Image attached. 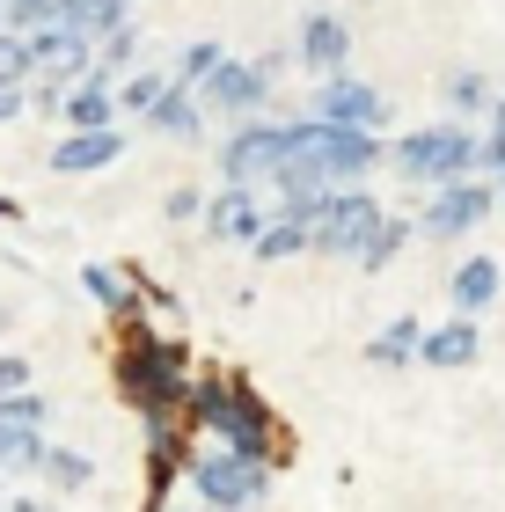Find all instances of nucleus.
I'll return each instance as SVG.
<instances>
[{
  "label": "nucleus",
  "mask_w": 505,
  "mask_h": 512,
  "mask_svg": "<svg viewBox=\"0 0 505 512\" xmlns=\"http://www.w3.org/2000/svg\"><path fill=\"white\" fill-rule=\"evenodd\" d=\"M491 183H498V205H505V169H498V176H491Z\"/></svg>",
  "instance_id": "obj_40"
},
{
  "label": "nucleus",
  "mask_w": 505,
  "mask_h": 512,
  "mask_svg": "<svg viewBox=\"0 0 505 512\" xmlns=\"http://www.w3.org/2000/svg\"><path fill=\"white\" fill-rule=\"evenodd\" d=\"M183 483H191V498L205 512H257L271 498V461H249L235 447H220V439H205L183 461Z\"/></svg>",
  "instance_id": "obj_4"
},
{
  "label": "nucleus",
  "mask_w": 505,
  "mask_h": 512,
  "mask_svg": "<svg viewBox=\"0 0 505 512\" xmlns=\"http://www.w3.org/2000/svg\"><path fill=\"white\" fill-rule=\"evenodd\" d=\"M191 359H183V344L169 330H154V322H125L118 337V395L140 417H183L191 403Z\"/></svg>",
  "instance_id": "obj_2"
},
{
  "label": "nucleus",
  "mask_w": 505,
  "mask_h": 512,
  "mask_svg": "<svg viewBox=\"0 0 505 512\" xmlns=\"http://www.w3.org/2000/svg\"><path fill=\"white\" fill-rule=\"evenodd\" d=\"M308 118H323V125H359V132H381V125H388V96H381L374 81H359L352 66H344V74L315 81Z\"/></svg>",
  "instance_id": "obj_11"
},
{
  "label": "nucleus",
  "mask_w": 505,
  "mask_h": 512,
  "mask_svg": "<svg viewBox=\"0 0 505 512\" xmlns=\"http://www.w3.org/2000/svg\"><path fill=\"white\" fill-rule=\"evenodd\" d=\"M66 15V0H8V8H0V22H8V30H44V22H59Z\"/></svg>",
  "instance_id": "obj_32"
},
{
  "label": "nucleus",
  "mask_w": 505,
  "mask_h": 512,
  "mask_svg": "<svg viewBox=\"0 0 505 512\" xmlns=\"http://www.w3.org/2000/svg\"><path fill=\"white\" fill-rule=\"evenodd\" d=\"M293 66H308L315 81H330L352 66V22H344L337 8H308L301 22H293Z\"/></svg>",
  "instance_id": "obj_12"
},
{
  "label": "nucleus",
  "mask_w": 505,
  "mask_h": 512,
  "mask_svg": "<svg viewBox=\"0 0 505 512\" xmlns=\"http://www.w3.org/2000/svg\"><path fill=\"white\" fill-rule=\"evenodd\" d=\"M388 176L418 183V191H440V183L484 176V132L447 118V125H410L403 139H388Z\"/></svg>",
  "instance_id": "obj_3"
},
{
  "label": "nucleus",
  "mask_w": 505,
  "mask_h": 512,
  "mask_svg": "<svg viewBox=\"0 0 505 512\" xmlns=\"http://www.w3.org/2000/svg\"><path fill=\"white\" fill-rule=\"evenodd\" d=\"M271 191H279V213H293V220H308L315 205H323V198L337 191V183H330L323 169H315L308 154H286V161H279V176H271Z\"/></svg>",
  "instance_id": "obj_18"
},
{
  "label": "nucleus",
  "mask_w": 505,
  "mask_h": 512,
  "mask_svg": "<svg viewBox=\"0 0 505 512\" xmlns=\"http://www.w3.org/2000/svg\"><path fill=\"white\" fill-rule=\"evenodd\" d=\"M30 110V88H0V125H15Z\"/></svg>",
  "instance_id": "obj_36"
},
{
  "label": "nucleus",
  "mask_w": 505,
  "mask_h": 512,
  "mask_svg": "<svg viewBox=\"0 0 505 512\" xmlns=\"http://www.w3.org/2000/svg\"><path fill=\"white\" fill-rule=\"evenodd\" d=\"M44 447H52V432H30V425H8V417H0V476H37Z\"/></svg>",
  "instance_id": "obj_23"
},
{
  "label": "nucleus",
  "mask_w": 505,
  "mask_h": 512,
  "mask_svg": "<svg viewBox=\"0 0 505 512\" xmlns=\"http://www.w3.org/2000/svg\"><path fill=\"white\" fill-rule=\"evenodd\" d=\"M147 132H162V139H176V147H198V139H205V125H213V118H205V103H198V88H162V103H154L147 110V118H140Z\"/></svg>",
  "instance_id": "obj_17"
},
{
  "label": "nucleus",
  "mask_w": 505,
  "mask_h": 512,
  "mask_svg": "<svg viewBox=\"0 0 505 512\" xmlns=\"http://www.w3.org/2000/svg\"><path fill=\"white\" fill-rule=\"evenodd\" d=\"M279 74H286V52H264V59H220L213 81L198 88L205 118H227V125L264 118V103H271V88H279Z\"/></svg>",
  "instance_id": "obj_6"
},
{
  "label": "nucleus",
  "mask_w": 505,
  "mask_h": 512,
  "mask_svg": "<svg viewBox=\"0 0 505 512\" xmlns=\"http://www.w3.org/2000/svg\"><path fill=\"white\" fill-rule=\"evenodd\" d=\"M249 256H257V264H286V256H308V220L271 213V220H264V235L249 242Z\"/></svg>",
  "instance_id": "obj_25"
},
{
  "label": "nucleus",
  "mask_w": 505,
  "mask_h": 512,
  "mask_svg": "<svg viewBox=\"0 0 505 512\" xmlns=\"http://www.w3.org/2000/svg\"><path fill=\"white\" fill-rule=\"evenodd\" d=\"M30 59H37V81L74 88L96 66V37H81L74 22H44V30H30Z\"/></svg>",
  "instance_id": "obj_13"
},
{
  "label": "nucleus",
  "mask_w": 505,
  "mask_h": 512,
  "mask_svg": "<svg viewBox=\"0 0 505 512\" xmlns=\"http://www.w3.org/2000/svg\"><path fill=\"white\" fill-rule=\"evenodd\" d=\"M293 154V125H271V118H242L227 125V139L213 147L220 161V183H249V191H264L271 176H279V161Z\"/></svg>",
  "instance_id": "obj_8"
},
{
  "label": "nucleus",
  "mask_w": 505,
  "mask_h": 512,
  "mask_svg": "<svg viewBox=\"0 0 505 512\" xmlns=\"http://www.w3.org/2000/svg\"><path fill=\"white\" fill-rule=\"evenodd\" d=\"M59 125H66V132L118 125V88H110V81H96V74H88V81H74V88H66V103H59Z\"/></svg>",
  "instance_id": "obj_20"
},
{
  "label": "nucleus",
  "mask_w": 505,
  "mask_h": 512,
  "mask_svg": "<svg viewBox=\"0 0 505 512\" xmlns=\"http://www.w3.org/2000/svg\"><path fill=\"white\" fill-rule=\"evenodd\" d=\"M418 344H425V322L418 315H396V322H381V330L366 337V366H381V374L418 366Z\"/></svg>",
  "instance_id": "obj_21"
},
{
  "label": "nucleus",
  "mask_w": 505,
  "mask_h": 512,
  "mask_svg": "<svg viewBox=\"0 0 505 512\" xmlns=\"http://www.w3.org/2000/svg\"><path fill=\"white\" fill-rule=\"evenodd\" d=\"M505 169V96L491 103V118H484V176Z\"/></svg>",
  "instance_id": "obj_33"
},
{
  "label": "nucleus",
  "mask_w": 505,
  "mask_h": 512,
  "mask_svg": "<svg viewBox=\"0 0 505 512\" xmlns=\"http://www.w3.org/2000/svg\"><path fill=\"white\" fill-rule=\"evenodd\" d=\"M484 352V330H476V315H447V322H425V344H418V366H476Z\"/></svg>",
  "instance_id": "obj_16"
},
{
  "label": "nucleus",
  "mask_w": 505,
  "mask_h": 512,
  "mask_svg": "<svg viewBox=\"0 0 505 512\" xmlns=\"http://www.w3.org/2000/svg\"><path fill=\"white\" fill-rule=\"evenodd\" d=\"M30 81H37L30 37H22V30H0V88H30Z\"/></svg>",
  "instance_id": "obj_31"
},
{
  "label": "nucleus",
  "mask_w": 505,
  "mask_h": 512,
  "mask_svg": "<svg viewBox=\"0 0 505 512\" xmlns=\"http://www.w3.org/2000/svg\"><path fill=\"white\" fill-rule=\"evenodd\" d=\"M81 293L96 300L103 315H118V322H140L147 315V286L132 271H118V264H81Z\"/></svg>",
  "instance_id": "obj_15"
},
{
  "label": "nucleus",
  "mask_w": 505,
  "mask_h": 512,
  "mask_svg": "<svg viewBox=\"0 0 505 512\" xmlns=\"http://www.w3.org/2000/svg\"><path fill=\"white\" fill-rule=\"evenodd\" d=\"M293 125V154H308L337 191L344 183H374L388 169V139L381 132H359V125H323V118H286Z\"/></svg>",
  "instance_id": "obj_5"
},
{
  "label": "nucleus",
  "mask_w": 505,
  "mask_h": 512,
  "mask_svg": "<svg viewBox=\"0 0 505 512\" xmlns=\"http://www.w3.org/2000/svg\"><path fill=\"white\" fill-rule=\"evenodd\" d=\"M418 242V220H403V213H381V227H374V242L359 249V271H388L396 256Z\"/></svg>",
  "instance_id": "obj_26"
},
{
  "label": "nucleus",
  "mask_w": 505,
  "mask_h": 512,
  "mask_svg": "<svg viewBox=\"0 0 505 512\" xmlns=\"http://www.w3.org/2000/svg\"><path fill=\"white\" fill-rule=\"evenodd\" d=\"M0 8H8V0H0Z\"/></svg>",
  "instance_id": "obj_41"
},
{
  "label": "nucleus",
  "mask_w": 505,
  "mask_h": 512,
  "mask_svg": "<svg viewBox=\"0 0 505 512\" xmlns=\"http://www.w3.org/2000/svg\"><path fill=\"white\" fill-rule=\"evenodd\" d=\"M440 96H447V110H454V118H462V125H476V118H491V74H484V66H454V74L440 81Z\"/></svg>",
  "instance_id": "obj_22"
},
{
  "label": "nucleus",
  "mask_w": 505,
  "mask_h": 512,
  "mask_svg": "<svg viewBox=\"0 0 505 512\" xmlns=\"http://www.w3.org/2000/svg\"><path fill=\"white\" fill-rule=\"evenodd\" d=\"M30 388V359L22 352H0V395H22Z\"/></svg>",
  "instance_id": "obj_35"
},
{
  "label": "nucleus",
  "mask_w": 505,
  "mask_h": 512,
  "mask_svg": "<svg viewBox=\"0 0 505 512\" xmlns=\"http://www.w3.org/2000/svg\"><path fill=\"white\" fill-rule=\"evenodd\" d=\"M162 213H169V220H198V213H205V191H198V183H176V191L162 198Z\"/></svg>",
  "instance_id": "obj_34"
},
{
  "label": "nucleus",
  "mask_w": 505,
  "mask_h": 512,
  "mask_svg": "<svg viewBox=\"0 0 505 512\" xmlns=\"http://www.w3.org/2000/svg\"><path fill=\"white\" fill-rule=\"evenodd\" d=\"M125 154V125H96V132H59L52 139V169L59 176H96Z\"/></svg>",
  "instance_id": "obj_14"
},
{
  "label": "nucleus",
  "mask_w": 505,
  "mask_h": 512,
  "mask_svg": "<svg viewBox=\"0 0 505 512\" xmlns=\"http://www.w3.org/2000/svg\"><path fill=\"white\" fill-rule=\"evenodd\" d=\"M0 220H15V198H8V191H0Z\"/></svg>",
  "instance_id": "obj_38"
},
{
  "label": "nucleus",
  "mask_w": 505,
  "mask_h": 512,
  "mask_svg": "<svg viewBox=\"0 0 505 512\" xmlns=\"http://www.w3.org/2000/svg\"><path fill=\"white\" fill-rule=\"evenodd\" d=\"M8 330H15V308H0V337H8Z\"/></svg>",
  "instance_id": "obj_39"
},
{
  "label": "nucleus",
  "mask_w": 505,
  "mask_h": 512,
  "mask_svg": "<svg viewBox=\"0 0 505 512\" xmlns=\"http://www.w3.org/2000/svg\"><path fill=\"white\" fill-rule=\"evenodd\" d=\"M183 425H198L205 439H220V447H235L249 461H279V417L235 374H198L191 403H183Z\"/></svg>",
  "instance_id": "obj_1"
},
{
  "label": "nucleus",
  "mask_w": 505,
  "mask_h": 512,
  "mask_svg": "<svg viewBox=\"0 0 505 512\" xmlns=\"http://www.w3.org/2000/svg\"><path fill=\"white\" fill-rule=\"evenodd\" d=\"M505 293V271H498V256H462L447 278V300H454V315H484L491 300Z\"/></svg>",
  "instance_id": "obj_19"
},
{
  "label": "nucleus",
  "mask_w": 505,
  "mask_h": 512,
  "mask_svg": "<svg viewBox=\"0 0 505 512\" xmlns=\"http://www.w3.org/2000/svg\"><path fill=\"white\" fill-rule=\"evenodd\" d=\"M264 191H249V183H220V191H205V213H198V235L205 242H235V249H249L264 235Z\"/></svg>",
  "instance_id": "obj_10"
},
{
  "label": "nucleus",
  "mask_w": 505,
  "mask_h": 512,
  "mask_svg": "<svg viewBox=\"0 0 505 512\" xmlns=\"http://www.w3.org/2000/svg\"><path fill=\"white\" fill-rule=\"evenodd\" d=\"M381 213H388V205L366 191V183H344V191H330V198L308 213V249H315V256H352V264H359V249L374 242Z\"/></svg>",
  "instance_id": "obj_7"
},
{
  "label": "nucleus",
  "mask_w": 505,
  "mask_h": 512,
  "mask_svg": "<svg viewBox=\"0 0 505 512\" xmlns=\"http://www.w3.org/2000/svg\"><path fill=\"white\" fill-rule=\"evenodd\" d=\"M37 476L52 483L59 498H81L88 483H96V461H88L81 447H59V439H52V447H44V469H37Z\"/></svg>",
  "instance_id": "obj_24"
},
{
  "label": "nucleus",
  "mask_w": 505,
  "mask_h": 512,
  "mask_svg": "<svg viewBox=\"0 0 505 512\" xmlns=\"http://www.w3.org/2000/svg\"><path fill=\"white\" fill-rule=\"evenodd\" d=\"M59 22H74V30L81 37H110V30H125V22H132V0H66V15Z\"/></svg>",
  "instance_id": "obj_28"
},
{
  "label": "nucleus",
  "mask_w": 505,
  "mask_h": 512,
  "mask_svg": "<svg viewBox=\"0 0 505 512\" xmlns=\"http://www.w3.org/2000/svg\"><path fill=\"white\" fill-rule=\"evenodd\" d=\"M227 52H220V44L213 37H191V44H183V52L169 59V81L176 88H205V81H213V66H220Z\"/></svg>",
  "instance_id": "obj_30"
},
{
  "label": "nucleus",
  "mask_w": 505,
  "mask_h": 512,
  "mask_svg": "<svg viewBox=\"0 0 505 512\" xmlns=\"http://www.w3.org/2000/svg\"><path fill=\"white\" fill-rule=\"evenodd\" d=\"M491 213H498V183H491V176H462V183L425 191L418 235H425V242H462V235H476Z\"/></svg>",
  "instance_id": "obj_9"
},
{
  "label": "nucleus",
  "mask_w": 505,
  "mask_h": 512,
  "mask_svg": "<svg viewBox=\"0 0 505 512\" xmlns=\"http://www.w3.org/2000/svg\"><path fill=\"white\" fill-rule=\"evenodd\" d=\"M132 66H140V22H125V30H110V37L96 44V66H88V74L118 88V81L132 74Z\"/></svg>",
  "instance_id": "obj_27"
},
{
  "label": "nucleus",
  "mask_w": 505,
  "mask_h": 512,
  "mask_svg": "<svg viewBox=\"0 0 505 512\" xmlns=\"http://www.w3.org/2000/svg\"><path fill=\"white\" fill-rule=\"evenodd\" d=\"M162 88H169V66H132L118 81V118H147V110L162 103Z\"/></svg>",
  "instance_id": "obj_29"
},
{
  "label": "nucleus",
  "mask_w": 505,
  "mask_h": 512,
  "mask_svg": "<svg viewBox=\"0 0 505 512\" xmlns=\"http://www.w3.org/2000/svg\"><path fill=\"white\" fill-rule=\"evenodd\" d=\"M154 512H205V505H198V498H191V505H154Z\"/></svg>",
  "instance_id": "obj_37"
}]
</instances>
